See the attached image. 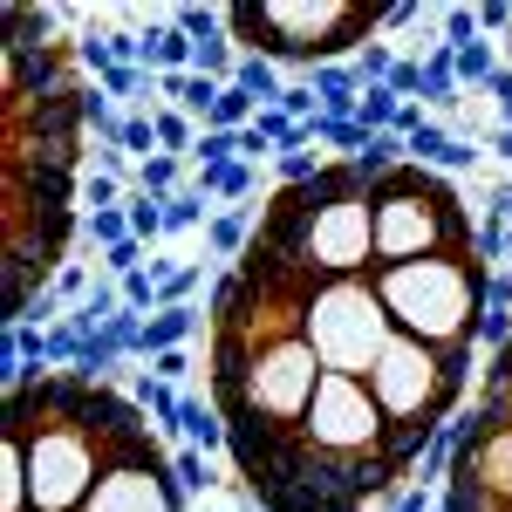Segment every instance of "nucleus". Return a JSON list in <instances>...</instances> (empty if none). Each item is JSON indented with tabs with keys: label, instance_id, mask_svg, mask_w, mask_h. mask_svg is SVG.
Here are the masks:
<instances>
[{
	"label": "nucleus",
	"instance_id": "c756f323",
	"mask_svg": "<svg viewBox=\"0 0 512 512\" xmlns=\"http://www.w3.org/2000/svg\"><path fill=\"white\" fill-rule=\"evenodd\" d=\"M390 89L403 103H424V62H396L390 69Z\"/></svg>",
	"mask_w": 512,
	"mask_h": 512
},
{
	"label": "nucleus",
	"instance_id": "7c9ffc66",
	"mask_svg": "<svg viewBox=\"0 0 512 512\" xmlns=\"http://www.w3.org/2000/svg\"><path fill=\"white\" fill-rule=\"evenodd\" d=\"M151 376H158V383H171V390H178V383H185V376H192V355H185V349H171V355H151Z\"/></svg>",
	"mask_w": 512,
	"mask_h": 512
},
{
	"label": "nucleus",
	"instance_id": "aec40b11",
	"mask_svg": "<svg viewBox=\"0 0 512 512\" xmlns=\"http://www.w3.org/2000/svg\"><path fill=\"white\" fill-rule=\"evenodd\" d=\"M171 465H178V485H185V499H205V492L219 485V478H212V465H205V451H198V444H178V451H171Z\"/></svg>",
	"mask_w": 512,
	"mask_h": 512
},
{
	"label": "nucleus",
	"instance_id": "6ab92c4d",
	"mask_svg": "<svg viewBox=\"0 0 512 512\" xmlns=\"http://www.w3.org/2000/svg\"><path fill=\"white\" fill-rule=\"evenodd\" d=\"M82 239H89V246H96V260H103L110 246L130 239V212H123V205H110V212H82Z\"/></svg>",
	"mask_w": 512,
	"mask_h": 512
},
{
	"label": "nucleus",
	"instance_id": "f3484780",
	"mask_svg": "<svg viewBox=\"0 0 512 512\" xmlns=\"http://www.w3.org/2000/svg\"><path fill=\"white\" fill-rule=\"evenodd\" d=\"M233 82L253 96V103H280V89H287V82H280V62H267V55H239Z\"/></svg>",
	"mask_w": 512,
	"mask_h": 512
},
{
	"label": "nucleus",
	"instance_id": "6e6552de",
	"mask_svg": "<svg viewBox=\"0 0 512 512\" xmlns=\"http://www.w3.org/2000/svg\"><path fill=\"white\" fill-rule=\"evenodd\" d=\"M82 512H185V485L171 465V444L158 424L144 417V403L130 396V417L110 437V465L96 478V492L82 499Z\"/></svg>",
	"mask_w": 512,
	"mask_h": 512
},
{
	"label": "nucleus",
	"instance_id": "423d86ee",
	"mask_svg": "<svg viewBox=\"0 0 512 512\" xmlns=\"http://www.w3.org/2000/svg\"><path fill=\"white\" fill-rule=\"evenodd\" d=\"M369 219H376V267H410L437 253H478V219L465 212L458 185L431 164H396L369 185Z\"/></svg>",
	"mask_w": 512,
	"mask_h": 512
},
{
	"label": "nucleus",
	"instance_id": "dca6fc26",
	"mask_svg": "<svg viewBox=\"0 0 512 512\" xmlns=\"http://www.w3.org/2000/svg\"><path fill=\"white\" fill-rule=\"evenodd\" d=\"M396 117H403V96H396L390 82H369V89H362V110H355V123H362L369 137H383V130H396Z\"/></svg>",
	"mask_w": 512,
	"mask_h": 512
},
{
	"label": "nucleus",
	"instance_id": "39448f33",
	"mask_svg": "<svg viewBox=\"0 0 512 512\" xmlns=\"http://www.w3.org/2000/svg\"><path fill=\"white\" fill-rule=\"evenodd\" d=\"M492 274L478 253H437V260H410V267H376V294L390 308V328L424 342V349H478V328L492 308Z\"/></svg>",
	"mask_w": 512,
	"mask_h": 512
},
{
	"label": "nucleus",
	"instance_id": "0eeeda50",
	"mask_svg": "<svg viewBox=\"0 0 512 512\" xmlns=\"http://www.w3.org/2000/svg\"><path fill=\"white\" fill-rule=\"evenodd\" d=\"M301 335L321 355L328 376H369L376 355L390 349V308L376 294V280H308V308H301Z\"/></svg>",
	"mask_w": 512,
	"mask_h": 512
},
{
	"label": "nucleus",
	"instance_id": "4be33fe9",
	"mask_svg": "<svg viewBox=\"0 0 512 512\" xmlns=\"http://www.w3.org/2000/svg\"><path fill=\"white\" fill-rule=\"evenodd\" d=\"M117 144H123V158H158V123H151V110H137V117H123L117 130Z\"/></svg>",
	"mask_w": 512,
	"mask_h": 512
},
{
	"label": "nucleus",
	"instance_id": "cd10ccee",
	"mask_svg": "<svg viewBox=\"0 0 512 512\" xmlns=\"http://www.w3.org/2000/svg\"><path fill=\"white\" fill-rule=\"evenodd\" d=\"M390 69H396L390 41H369V48L355 55V76H362V89H369V82H390Z\"/></svg>",
	"mask_w": 512,
	"mask_h": 512
},
{
	"label": "nucleus",
	"instance_id": "2eb2a0df",
	"mask_svg": "<svg viewBox=\"0 0 512 512\" xmlns=\"http://www.w3.org/2000/svg\"><path fill=\"white\" fill-rule=\"evenodd\" d=\"M151 123H158V151H171V158L192 164V151H198V123L185 117V110H171V103H158V110H151Z\"/></svg>",
	"mask_w": 512,
	"mask_h": 512
},
{
	"label": "nucleus",
	"instance_id": "473e14b6",
	"mask_svg": "<svg viewBox=\"0 0 512 512\" xmlns=\"http://www.w3.org/2000/svg\"><path fill=\"white\" fill-rule=\"evenodd\" d=\"M506 69H512V41H506Z\"/></svg>",
	"mask_w": 512,
	"mask_h": 512
},
{
	"label": "nucleus",
	"instance_id": "ddd939ff",
	"mask_svg": "<svg viewBox=\"0 0 512 512\" xmlns=\"http://www.w3.org/2000/svg\"><path fill=\"white\" fill-rule=\"evenodd\" d=\"M178 431H185V444H198V451H226V417L205 403V396L185 390V417H178Z\"/></svg>",
	"mask_w": 512,
	"mask_h": 512
},
{
	"label": "nucleus",
	"instance_id": "bb28decb",
	"mask_svg": "<svg viewBox=\"0 0 512 512\" xmlns=\"http://www.w3.org/2000/svg\"><path fill=\"white\" fill-rule=\"evenodd\" d=\"M274 110H287L294 123H315V117H321V96H315V82H287Z\"/></svg>",
	"mask_w": 512,
	"mask_h": 512
},
{
	"label": "nucleus",
	"instance_id": "f8f14e48",
	"mask_svg": "<svg viewBox=\"0 0 512 512\" xmlns=\"http://www.w3.org/2000/svg\"><path fill=\"white\" fill-rule=\"evenodd\" d=\"M198 321H205V308H158V315L144 321V362H151V355L185 349V342L198 335Z\"/></svg>",
	"mask_w": 512,
	"mask_h": 512
},
{
	"label": "nucleus",
	"instance_id": "f257e3e1",
	"mask_svg": "<svg viewBox=\"0 0 512 512\" xmlns=\"http://www.w3.org/2000/svg\"><path fill=\"white\" fill-rule=\"evenodd\" d=\"M7 69H0V185H7V328L69 267L82 233V151H89V69L76 41H48V7H0Z\"/></svg>",
	"mask_w": 512,
	"mask_h": 512
},
{
	"label": "nucleus",
	"instance_id": "f03ea898",
	"mask_svg": "<svg viewBox=\"0 0 512 512\" xmlns=\"http://www.w3.org/2000/svg\"><path fill=\"white\" fill-rule=\"evenodd\" d=\"M260 239L280 260L321 280H369L376 274V219H369V178L355 158H328L308 185H274L260 205Z\"/></svg>",
	"mask_w": 512,
	"mask_h": 512
},
{
	"label": "nucleus",
	"instance_id": "a211bd4d",
	"mask_svg": "<svg viewBox=\"0 0 512 512\" xmlns=\"http://www.w3.org/2000/svg\"><path fill=\"white\" fill-rule=\"evenodd\" d=\"M506 62H499V48L492 41H472V48H458V89H478L485 96V82L499 76Z\"/></svg>",
	"mask_w": 512,
	"mask_h": 512
},
{
	"label": "nucleus",
	"instance_id": "393cba45",
	"mask_svg": "<svg viewBox=\"0 0 512 512\" xmlns=\"http://www.w3.org/2000/svg\"><path fill=\"white\" fill-rule=\"evenodd\" d=\"M437 28H444V48H472V41H485L478 7H444V14H437Z\"/></svg>",
	"mask_w": 512,
	"mask_h": 512
},
{
	"label": "nucleus",
	"instance_id": "20e7f679",
	"mask_svg": "<svg viewBox=\"0 0 512 512\" xmlns=\"http://www.w3.org/2000/svg\"><path fill=\"white\" fill-rule=\"evenodd\" d=\"M396 7H362V0H233L226 35L239 55H267L280 69H328L355 62L369 41H383Z\"/></svg>",
	"mask_w": 512,
	"mask_h": 512
},
{
	"label": "nucleus",
	"instance_id": "1a4fd4ad",
	"mask_svg": "<svg viewBox=\"0 0 512 512\" xmlns=\"http://www.w3.org/2000/svg\"><path fill=\"white\" fill-rule=\"evenodd\" d=\"M192 55H198V41L185 35L171 14L144 28V69H151V76H185V69H192Z\"/></svg>",
	"mask_w": 512,
	"mask_h": 512
},
{
	"label": "nucleus",
	"instance_id": "9d476101",
	"mask_svg": "<svg viewBox=\"0 0 512 512\" xmlns=\"http://www.w3.org/2000/svg\"><path fill=\"white\" fill-rule=\"evenodd\" d=\"M253 233H260V205H226V212L205 219V253L212 260H239L253 246Z\"/></svg>",
	"mask_w": 512,
	"mask_h": 512
},
{
	"label": "nucleus",
	"instance_id": "c85d7f7f",
	"mask_svg": "<svg viewBox=\"0 0 512 512\" xmlns=\"http://www.w3.org/2000/svg\"><path fill=\"white\" fill-rule=\"evenodd\" d=\"M383 512H437V485H424V478H410L396 499H383Z\"/></svg>",
	"mask_w": 512,
	"mask_h": 512
},
{
	"label": "nucleus",
	"instance_id": "5701e85b",
	"mask_svg": "<svg viewBox=\"0 0 512 512\" xmlns=\"http://www.w3.org/2000/svg\"><path fill=\"white\" fill-rule=\"evenodd\" d=\"M321 164H328V158H321L315 144H294V151H280V158H274V178H280V185H308V178H321Z\"/></svg>",
	"mask_w": 512,
	"mask_h": 512
},
{
	"label": "nucleus",
	"instance_id": "9b49d317",
	"mask_svg": "<svg viewBox=\"0 0 512 512\" xmlns=\"http://www.w3.org/2000/svg\"><path fill=\"white\" fill-rule=\"evenodd\" d=\"M192 192L198 198H219V205H253V192H260V164H212V171H198L192 178Z\"/></svg>",
	"mask_w": 512,
	"mask_h": 512
},
{
	"label": "nucleus",
	"instance_id": "a878e982",
	"mask_svg": "<svg viewBox=\"0 0 512 512\" xmlns=\"http://www.w3.org/2000/svg\"><path fill=\"white\" fill-rule=\"evenodd\" d=\"M233 158H239V137H233V130H198V151H192L198 171H212V164H233Z\"/></svg>",
	"mask_w": 512,
	"mask_h": 512
},
{
	"label": "nucleus",
	"instance_id": "4468645a",
	"mask_svg": "<svg viewBox=\"0 0 512 512\" xmlns=\"http://www.w3.org/2000/svg\"><path fill=\"white\" fill-rule=\"evenodd\" d=\"M185 158H171V151H158V158H144L137 164V178H130V192H144V198H178L185 185Z\"/></svg>",
	"mask_w": 512,
	"mask_h": 512
},
{
	"label": "nucleus",
	"instance_id": "2f4dec72",
	"mask_svg": "<svg viewBox=\"0 0 512 512\" xmlns=\"http://www.w3.org/2000/svg\"><path fill=\"white\" fill-rule=\"evenodd\" d=\"M492 151H499V158L512 164V130H499V137H492Z\"/></svg>",
	"mask_w": 512,
	"mask_h": 512
},
{
	"label": "nucleus",
	"instance_id": "b1692460",
	"mask_svg": "<svg viewBox=\"0 0 512 512\" xmlns=\"http://www.w3.org/2000/svg\"><path fill=\"white\" fill-rule=\"evenodd\" d=\"M205 205H212V198H198L192 185H185L178 198H164V233H192V226H205Z\"/></svg>",
	"mask_w": 512,
	"mask_h": 512
},
{
	"label": "nucleus",
	"instance_id": "72a5a7b5",
	"mask_svg": "<svg viewBox=\"0 0 512 512\" xmlns=\"http://www.w3.org/2000/svg\"><path fill=\"white\" fill-rule=\"evenodd\" d=\"M205 512H219V506H205Z\"/></svg>",
	"mask_w": 512,
	"mask_h": 512
},
{
	"label": "nucleus",
	"instance_id": "412c9836",
	"mask_svg": "<svg viewBox=\"0 0 512 512\" xmlns=\"http://www.w3.org/2000/svg\"><path fill=\"white\" fill-rule=\"evenodd\" d=\"M123 212H130V239H164V198H144V192H130L123 198Z\"/></svg>",
	"mask_w": 512,
	"mask_h": 512
},
{
	"label": "nucleus",
	"instance_id": "7ed1b4c3",
	"mask_svg": "<svg viewBox=\"0 0 512 512\" xmlns=\"http://www.w3.org/2000/svg\"><path fill=\"white\" fill-rule=\"evenodd\" d=\"M472 369H478V349H424L410 335H390V349L376 355V369L362 376L369 396L383 403L390 417V465L403 478H417L424 451H431L437 431H451L465 417V396H472Z\"/></svg>",
	"mask_w": 512,
	"mask_h": 512
}]
</instances>
